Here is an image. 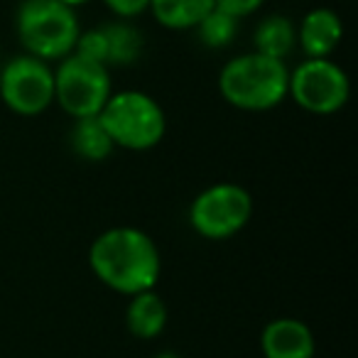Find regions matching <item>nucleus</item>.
Returning a JSON list of instances; mask_svg holds the SVG:
<instances>
[{"mask_svg": "<svg viewBox=\"0 0 358 358\" xmlns=\"http://www.w3.org/2000/svg\"><path fill=\"white\" fill-rule=\"evenodd\" d=\"M106 35V47H108V57H106V66H130L140 59L143 55V32L133 25L130 20H115L101 25Z\"/></svg>", "mask_w": 358, "mask_h": 358, "instance_id": "nucleus-14", "label": "nucleus"}, {"mask_svg": "<svg viewBox=\"0 0 358 358\" xmlns=\"http://www.w3.org/2000/svg\"><path fill=\"white\" fill-rule=\"evenodd\" d=\"M265 358H314L317 341L312 329L292 317H280L265 324L260 334Z\"/></svg>", "mask_w": 358, "mask_h": 358, "instance_id": "nucleus-9", "label": "nucleus"}, {"mask_svg": "<svg viewBox=\"0 0 358 358\" xmlns=\"http://www.w3.org/2000/svg\"><path fill=\"white\" fill-rule=\"evenodd\" d=\"M194 30L204 47H209V50H224V47L234 45L236 35H238V20L231 17L229 13L219 10V8H211Z\"/></svg>", "mask_w": 358, "mask_h": 358, "instance_id": "nucleus-16", "label": "nucleus"}, {"mask_svg": "<svg viewBox=\"0 0 358 358\" xmlns=\"http://www.w3.org/2000/svg\"><path fill=\"white\" fill-rule=\"evenodd\" d=\"M253 199L248 189L234 182H219L194 196L189 206V224L201 238L226 241L248 226Z\"/></svg>", "mask_w": 358, "mask_h": 358, "instance_id": "nucleus-6", "label": "nucleus"}, {"mask_svg": "<svg viewBox=\"0 0 358 358\" xmlns=\"http://www.w3.org/2000/svg\"><path fill=\"white\" fill-rule=\"evenodd\" d=\"M15 32L27 55L59 62L74 52L81 25L74 8L59 0H20L15 10Z\"/></svg>", "mask_w": 358, "mask_h": 358, "instance_id": "nucleus-3", "label": "nucleus"}, {"mask_svg": "<svg viewBox=\"0 0 358 358\" xmlns=\"http://www.w3.org/2000/svg\"><path fill=\"white\" fill-rule=\"evenodd\" d=\"M103 6L113 13L118 20H135L148 13L150 0H103Z\"/></svg>", "mask_w": 358, "mask_h": 358, "instance_id": "nucleus-18", "label": "nucleus"}, {"mask_svg": "<svg viewBox=\"0 0 358 358\" xmlns=\"http://www.w3.org/2000/svg\"><path fill=\"white\" fill-rule=\"evenodd\" d=\"M287 81L289 69L282 59L253 50L226 62L219 74V91L234 108L263 113L287 99Z\"/></svg>", "mask_w": 358, "mask_h": 358, "instance_id": "nucleus-2", "label": "nucleus"}, {"mask_svg": "<svg viewBox=\"0 0 358 358\" xmlns=\"http://www.w3.org/2000/svg\"><path fill=\"white\" fill-rule=\"evenodd\" d=\"M113 94L108 66L81 55H66L55 69V101L71 118L99 115Z\"/></svg>", "mask_w": 358, "mask_h": 358, "instance_id": "nucleus-5", "label": "nucleus"}, {"mask_svg": "<svg viewBox=\"0 0 358 358\" xmlns=\"http://www.w3.org/2000/svg\"><path fill=\"white\" fill-rule=\"evenodd\" d=\"M152 358H182V356H177L174 351H159V353H155Z\"/></svg>", "mask_w": 358, "mask_h": 358, "instance_id": "nucleus-21", "label": "nucleus"}, {"mask_svg": "<svg viewBox=\"0 0 358 358\" xmlns=\"http://www.w3.org/2000/svg\"><path fill=\"white\" fill-rule=\"evenodd\" d=\"M125 322L135 338H155L167 327V304L155 289H145L130 297Z\"/></svg>", "mask_w": 358, "mask_h": 358, "instance_id": "nucleus-11", "label": "nucleus"}, {"mask_svg": "<svg viewBox=\"0 0 358 358\" xmlns=\"http://www.w3.org/2000/svg\"><path fill=\"white\" fill-rule=\"evenodd\" d=\"M343 40V22L331 8H314L297 27V45L307 59L331 57Z\"/></svg>", "mask_w": 358, "mask_h": 358, "instance_id": "nucleus-10", "label": "nucleus"}, {"mask_svg": "<svg viewBox=\"0 0 358 358\" xmlns=\"http://www.w3.org/2000/svg\"><path fill=\"white\" fill-rule=\"evenodd\" d=\"M99 120L108 130L115 148L135 150V152L152 150L167 130V115L162 106L143 91L110 94V99L101 108Z\"/></svg>", "mask_w": 358, "mask_h": 358, "instance_id": "nucleus-4", "label": "nucleus"}, {"mask_svg": "<svg viewBox=\"0 0 358 358\" xmlns=\"http://www.w3.org/2000/svg\"><path fill=\"white\" fill-rule=\"evenodd\" d=\"M71 150L79 155L81 159H89V162H101L115 150L113 140H110L108 130L103 128V123L99 120V115H91V118H76L74 128L69 135Z\"/></svg>", "mask_w": 358, "mask_h": 358, "instance_id": "nucleus-15", "label": "nucleus"}, {"mask_svg": "<svg viewBox=\"0 0 358 358\" xmlns=\"http://www.w3.org/2000/svg\"><path fill=\"white\" fill-rule=\"evenodd\" d=\"M74 55H81L91 62H99V64H106V57H108V47H106V35L99 27H91V30H81L79 37H76L74 45Z\"/></svg>", "mask_w": 358, "mask_h": 358, "instance_id": "nucleus-17", "label": "nucleus"}, {"mask_svg": "<svg viewBox=\"0 0 358 358\" xmlns=\"http://www.w3.org/2000/svg\"><path fill=\"white\" fill-rule=\"evenodd\" d=\"M89 263L94 275L113 292L133 294L155 289L162 275V258L145 231L115 226L91 243Z\"/></svg>", "mask_w": 358, "mask_h": 358, "instance_id": "nucleus-1", "label": "nucleus"}, {"mask_svg": "<svg viewBox=\"0 0 358 358\" xmlns=\"http://www.w3.org/2000/svg\"><path fill=\"white\" fill-rule=\"evenodd\" d=\"M211 8L214 0H150L148 10L167 30H194Z\"/></svg>", "mask_w": 358, "mask_h": 358, "instance_id": "nucleus-13", "label": "nucleus"}, {"mask_svg": "<svg viewBox=\"0 0 358 358\" xmlns=\"http://www.w3.org/2000/svg\"><path fill=\"white\" fill-rule=\"evenodd\" d=\"M59 3H64V6H69V8H81V6H86V3H91V0H59Z\"/></svg>", "mask_w": 358, "mask_h": 358, "instance_id": "nucleus-20", "label": "nucleus"}, {"mask_svg": "<svg viewBox=\"0 0 358 358\" xmlns=\"http://www.w3.org/2000/svg\"><path fill=\"white\" fill-rule=\"evenodd\" d=\"M287 96L307 113L331 115L346 106L351 96V81L346 71L329 57L304 59L289 71Z\"/></svg>", "mask_w": 358, "mask_h": 358, "instance_id": "nucleus-7", "label": "nucleus"}, {"mask_svg": "<svg viewBox=\"0 0 358 358\" xmlns=\"http://www.w3.org/2000/svg\"><path fill=\"white\" fill-rule=\"evenodd\" d=\"M0 99L13 113L40 115L55 103V69L32 55H17L0 69Z\"/></svg>", "mask_w": 358, "mask_h": 358, "instance_id": "nucleus-8", "label": "nucleus"}, {"mask_svg": "<svg viewBox=\"0 0 358 358\" xmlns=\"http://www.w3.org/2000/svg\"><path fill=\"white\" fill-rule=\"evenodd\" d=\"M253 47L260 55L285 62V57L292 55L297 47V27L285 15L263 17L253 30Z\"/></svg>", "mask_w": 358, "mask_h": 358, "instance_id": "nucleus-12", "label": "nucleus"}, {"mask_svg": "<svg viewBox=\"0 0 358 358\" xmlns=\"http://www.w3.org/2000/svg\"><path fill=\"white\" fill-rule=\"evenodd\" d=\"M265 6V0H214V8L229 13L231 17L241 20V17H250Z\"/></svg>", "mask_w": 358, "mask_h": 358, "instance_id": "nucleus-19", "label": "nucleus"}]
</instances>
